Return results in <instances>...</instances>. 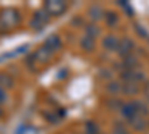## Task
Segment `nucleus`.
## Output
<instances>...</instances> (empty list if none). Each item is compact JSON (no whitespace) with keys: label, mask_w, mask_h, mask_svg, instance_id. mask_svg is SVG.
<instances>
[{"label":"nucleus","mask_w":149,"mask_h":134,"mask_svg":"<svg viewBox=\"0 0 149 134\" xmlns=\"http://www.w3.org/2000/svg\"><path fill=\"white\" fill-rule=\"evenodd\" d=\"M0 22L9 30L10 27H15L19 22V14L15 9H5L2 14H0Z\"/></svg>","instance_id":"obj_1"},{"label":"nucleus","mask_w":149,"mask_h":134,"mask_svg":"<svg viewBox=\"0 0 149 134\" xmlns=\"http://www.w3.org/2000/svg\"><path fill=\"white\" fill-rule=\"evenodd\" d=\"M43 9L52 17H60L67 10V3L66 2H60V0H49L43 5Z\"/></svg>","instance_id":"obj_2"},{"label":"nucleus","mask_w":149,"mask_h":134,"mask_svg":"<svg viewBox=\"0 0 149 134\" xmlns=\"http://www.w3.org/2000/svg\"><path fill=\"white\" fill-rule=\"evenodd\" d=\"M133 48H134V42L128 37H122L119 40V45H118V49L116 52L122 57V58H125L128 55H131V51H133Z\"/></svg>","instance_id":"obj_3"},{"label":"nucleus","mask_w":149,"mask_h":134,"mask_svg":"<svg viewBox=\"0 0 149 134\" xmlns=\"http://www.w3.org/2000/svg\"><path fill=\"white\" fill-rule=\"evenodd\" d=\"M103 48L106 51H116L118 49V45H119V39L113 34H107L103 37V42H102Z\"/></svg>","instance_id":"obj_4"},{"label":"nucleus","mask_w":149,"mask_h":134,"mask_svg":"<svg viewBox=\"0 0 149 134\" xmlns=\"http://www.w3.org/2000/svg\"><path fill=\"white\" fill-rule=\"evenodd\" d=\"M45 48L48 51H51L52 54L55 52V51H58L60 48H61V40H60V36H57V34H51L49 37L46 39V42H45Z\"/></svg>","instance_id":"obj_5"},{"label":"nucleus","mask_w":149,"mask_h":134,"mask_svg":"<svg viewBox=\"0 0 149 134\" xmlns=\"http://www.w3.org/2000/svg\"><path fill=\"white\" fill-rule=\"evenodd\" d=\"M104 9L98 5V3H94V5H91L90 8H88V15H90V18L93 19V21H98V19H102L103 17H104Z\"/></svg>","instance_id":"obj_6"},{"label":"nucleus","mask_w":149,"mask_h":134,"mask_svg":"<svg viewBox=\"0 0 149 134\" xmlns=\"http://www.w3.org/2000/svg\"><path fill=\"white\" fill-rule=\"evenodd\" d=\"M121 113H122V116H125L128 121L134 119L136 116H139V113H137V110H136V107H134L133 103H125V104H122Z\"/></svg>","instance_id":"obj_7"},{"label":"nucleus","mask_w":149,"mask_h":134,"mask_svg":"<svg viewBox=\"0 0 149 134\" xmlns=\"http://www.w3.org/2000/svg\"><path fill=\"white\" fill-rule=\"evenodd\" d=\"M51 55H52V52H51V51H48L45 46L39 48V49H37V51L34 52L36 61H39V63H46V61H49V58H51Z\"/></svg>","instance_id":"obj_8"},{"label":"nucleus","mask_w":149,"mask_h":134,"mask_svg":"<svg viewBox=\"0 0 149 134\" xmlns=\"http://www.w3.org/2000/svg\"><path fill=\"white\" fill-rule=\"evenodd\" d=\"M81 48L84 51H86V52H91V51H94V48H95V40L85 34L84 37L81 39Z\"/></svg>","instance_id":"obj_9"},{"label":"nucleus","mask_w":149,"mask_h":134,"mask_svg":"<svg viewBox=\"0 0 149 134\" xmlns=\"http://www.w3.org/2000/svg\"><path fill=\"white\" fill-rule=\"evenodd\" d=\"M0 87L2 88H12L14 87V79L9 73L6 72H2L0 73Z\"/></svg>","instance_id":"obj_10"},{"label":"nucleus","mask_w":149,"mask_h":134,"mask_svg":"<svg viewBox=\"0 0 149 134\" xmlns=\"http://www.w3.org/2000/svg\"><path fill=\"white\" fill-rule=\"evenodd\" d=\"M104 19H106L109 27H115L116 24L119 22V17H118V14L115 10H107L104 14Z\"/></svg>","instance_id":"obj_11"},{"label":"nucleus","mask_w":149,"mask_h":134,"mask_svg":"<svg viewBox=\"0 0 149 134\" xmlns=\"http://www.w3.org/2000/svg\"><path fill=\"white\" fill-rule=\"evenodd\" d=\"M85 34L94 39V37H98V36L102 34V30L98 26H95V24H86L85 26Z\"/></svg>","instance_id":"obj_12"},{"label":"nucleus","mask_w":149,"mask_h":134,"mask_svg":"<svg viewBox=\"0 0 149 134\" xmlns=\"http://www.w3.org/2000/svg\"><path fill=\"white\" fill-rule=\"evenodd\" d=\"M139 87H137V83L136 82H125V83H122V92L124 94H131V95H134V94H137L139 92Z\"/></svg>","instance_id":"obj_13"},{"label":"nucleus","mask_w":149,"mask_h":134,"mask_svg":"<svg viewBox=\"0 0 149 134\" xmlns=\"http://www.w3.org/2000/svg\"><path fill=\"white\" fill-rule=\"evenodd\" d=\"M34 18H36L37 21H39V22L42 24V26H45L46 22H49V18H51V15H49L48 12L42 8V9H39V10H37L36 14H34Z\"/></svg>","instance_id":"obj_14"},{"label":"nucleus","mask_w":149,"mask_h":134,"mask_svg":"<svg viewBox=\"0 0 149 134\" xmlns=\"http://www.w3.org/2000/svg\"><path fill=\"white\" fill-rule=\"evenodd\" d=\"M130 124H131V127L134 128V130H143L145 127H146V122H145V119L139 115V116H136L134 119H131L130 121Z\"/></svg>","instance_id":"obj_15"},{"label":"nucleus","mask_w":149,"mask_h":134,"mask_svg":"<svg viewBox=\"0 0 149 134\" xmlns=\"http://www.w3.org/2000/svg\"><path fill=\"white\" fill-rule=\"evenodd\" d=\"M119 91H122V83L115 82V81H112V82L107 83V92L109 94H118Z\"/></svg>","instance_id":"obj_16"},{"label":"nucleus","mask_w":149,"mask_h":134,"mask_svg":"<svg viewBox=\"0 0 149 134\" xmlns=\"http://www.w3.org/2000/svg\"><path fill=\"white\" fill-rule=\"evenodd\" d=\"M84 134H100V133H98V128H97V125L93 122V121H86Z\"/></svg>","instance_id":"obj_17"},{"label":"nucleus","mask_w":149,"mask_h":134,"mask_svg":"<svg viewBox=\"0 0 149 134\" xmlns=\"http://www.w3.org/2000/svg\"><path fill=\"white\" fill-rule=\"evenodd\" d=\"M131 103L134 104V107H136V110H137V113H139V115H143V113H145V115H148V113H149L148 107H146L142 101H131Z\"/></svg>","instance_id":"obj_18"},{"label":"nucleus","mask_w":149,"mask_h":134,"mask_svg":"<svg viewBox=\"0 0 149 134\" xmlns=\"http://www.w3.org/2000/svg\"><path fill=\"white\" fill-rule=\"evenodd\" d=\"M43 116L49 121V122H51V124H57L58 122V121H60V118L55 115V113H51V112H45L43 113Z\"/></svg>","instance_id":"obj_19"},{"label":"nucleus","mask_w":149,"mask_h":134,"mask_svg":"<svg viewBox=\"0 0 149 134\" xmlns=\"http://www.w3.org/2000/svg\"><path fill=\"white\" fill-rule=\"evenodd\" d=\"M30 26H31V28H36V30H42V28H43V26H42V24L37 21L34 17L30 19Z\"/></svg>","instance_id":"obj_20"},{"label":"nucleus","mask_w":149,"mask_h":134,"mask_svg":"<svg viewBox=\"0 0 149 134\" xmlns=\"http://www.w3.org/2000/svg\"><path fill=\"white\" fill-rule=\"evenodd\" d=\"M113 134H127V130L124 128L122 124H119V125H115V128H113Z\"/></svg>","instance_id":"obj_21"},{"label":"nucleus","mask_w":149,"mask_h":134,"mask_svg":"<svg viewBox=\"0 0 149 134\" xmlns=\"http://www.w3.org/2000/svg\"><path fill=\"white\" fill-rule=\"evenodd\" d=\"M100 78H107V79H110V78H112V70L102 69V70H100Z\"/></svg>","instance_id":"obj_22"},{"label":"nucleus","mask_w":149,"mask_h":134,"mask_svg":"<svg viewBox=\"0 0 149 134\" xmlns=\"http://www.w3.org/2000/svg\"><path fill=\"white\" fill-rule=\"evenodd\" d=\"M72 24H73L74 27H81V26H84V21H82V18L76 17V18H73V19H72Z\"/></svg>","instance_id":"obj_23"},{"label":"nucleus","mask_w":149,"mask_h":134,"mask_svg":"<svg viewBox=\"0 0 149 134\" xmlns=\"http://www.w3.org/2000/svg\"><path fill=\"white\" fill-rule=\"evenodd\" d=\"M6 100H8L6 91H5V88H2V87H0V103H5Z\"/></svg>","instance_id":"obj_24"},{"label":"nucleus","mask_w":149,"mask_h":134,"mask_svg":"<svg viewBox=\"0 0 149 134\" xmlns=\"http://www.w3.org/2000/svg\"><path fill=\"white\" fill-rule=\"evenodd\" d=\"M0 115H2V110H0Z\"/></svg>","instance_id":"obj_25"}]
</instances>
